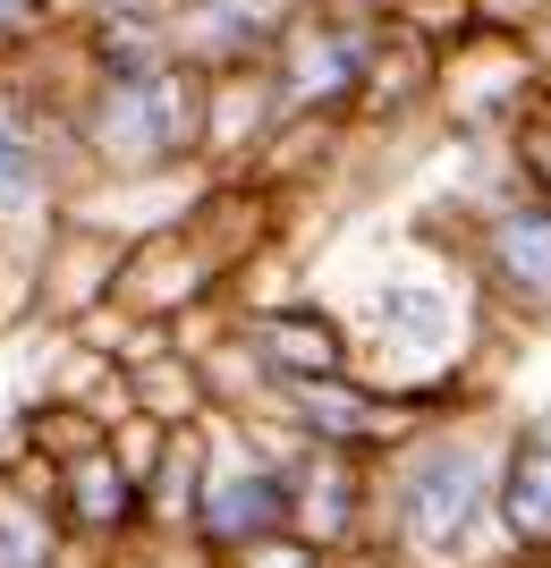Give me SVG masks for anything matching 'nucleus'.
<instances>
[{
  "label": "nucleus",
  "instance_id": "obj_1",
  "mask_svg": "<svg viewBox=\"0 0 551 568\" xmlns=\"http://www.w3.org/2000/svg\"><path fill=\"white\" fill-rule=\"evenodd\" d=\"M483 518H492V467H483V450L441 442V450H425L399 475V526H408L416 551H467L483 535Z\"/></svg>",
  "mask_w": 551,
  "mask_h": 568
},
{
  "label": "nucleus",
  "instance_id": "obj_2",
  "mask_svg": "<svg viewBox=\"0 0 551 568\" xmlns=\"http://www.w3.org/2000/svg\"><path fill=\"white\" fill-rule=\"evenodd\" d=\"M195 128V102L178 77H120L111 85V102H102L94 136L111 144V153H127V162H153V153H178Z\"/></svg>",
  "mask_w": 551,
  "mask_h": 568
},
{
  "label": "nucleus",
  "instance_id": "obj_3",
  "mask_svg": "<svg viewBox=\"0 0 551 568\" xmlns=\"http://www.w3.org/2000/svg\"><path fill=\"white\" fill-rule=\"evenodd\" d=\"M204 526H213L221 544H272L288 526V484L272 467H221L213 493H204Z\"/></svg>",
  "mask_w": 551,
  "mask_h": 568
},
{
  "label": "nucleus",
  "instance_id": "obj_4",
  "mask_svg": "<svg viewBox=\"0 0 551 568\" xmlns=\"http://www.w3.org/2000/svg\"><path fill=\"white\" fill-rule=\"evenodd\" d=\"M492 500H501V518H509L518 544H534V551L551 544V433H534L527 450L509 458V475H501Z\"/></svg>",
  "mask_w": 551,
  "mask_h": 568
},
{
  "label": "nucleus",
  "instance_id": "obj_5",
  "mask_svg": "<svg viewBox=\"0 0 551 568\" xmlns=\"http://www.w3.org/2000/svg\"><path fill=\"white\" fill-rule=\"evenodd\" d=\"M492 263L509 272V288H527V297L551 306V213H543V204L501 213V230H492Z\"/></svg>",
  "mask_w": 551,
  "mask_h": 568
},
{
  "label": "nucleus",
  "instance_id": "obj_6",
  "mask_svg": "<svg viewBox=\"0 0 551 568\" xmlns=\"http://www.w3.org/2000/svg\"><path fill=\"white\" fill-rule=\"evenodd\" d=\"M255 339H264V356L280 374H297V382H331L339 374V332L323 314H272V323H255Z\"/></svg>",
  "mask_w": 551,
  "mask_h": 568
},
{
  "label": "nucleus",
  "instance_id": "obj_7",
  "mask_svg": "<svg viewBox=\"0 0 551 568\" xmlns=\"http://www.w3.org/2000/svg\"><path fill=\"white\" fill-rule=\"evenodd\" d=\"M382 332L425 348V339L450 332V297H441V288H425V281H390V288H382Z\"/></svg>",
  "mask_w": 551,
  "mask_h": 568
},
{
  "label": "nucleus",
  "instance_id": "obj_8",
  "mask_svg": "<svg viewBox=\"0 0 551 568\" xmlns=\"http://www.w3.org/2000/svg\"><path fill=\"white\" fill-rule=\"evenodd\" d=\"M297 407H306V425H314V433H339V442L382 433V407L357 399V390H339V382H297Z\"/></svg>",
  "mask_w": 551,
  "mask_h": 568
},
{
  "label": "nucleus",
  "instance_id": "obj_9",
  "mask_svg": "<svg viewBox=\"0 0 551 568\" xmlns=\"http://www.w3.org/2000/svg\"><path fill=\"white\" fill-rule=\"evenodd\" d=\"M34 195H43V153L18 119H0V213H25Z\"/></svg>",
  "mask_w": 551,
  "mask_h": 568
},
{
  "label": "nucleus",
  "instance_id": "obj_10",
  "mask_svg": "<svg viewBox=\"0 0 551 568\" xmlns=\"http://www.w3.org/2000/svg\"><path fill=\"white\" fill-rule=\"evenodd\" d=\"M0 568H51V526L18 500H0Z\"/></svg>",
  "mask_w": 551,
  "mask_h": 568
},
{
  "label": "nucleus",
  "instance_id": "obj_11",
  "mask_svg": "<svg viewBox=\"0 0 551 568\" xmlns=\"http://www.w3.org/2000/svg\"><path fill=\"white\" fill-rule=\"evenodd\" d=\"M76 509L85 518H120L127 509V475L111 458H76Z\"/></svg>",
  "mask_w": 551,
  "mask_h": 568
},
{
  "label": "nucleus",
  "instance_id": "obj_12",
  "mask_svg": "<svg viewBox=\"0 0 551 568\" xmlns=\"http://www.w3.org/2000/svg\"><path fill=\"white\" fill-rule=\"evenodd\" d=\"M348 69H357V51H348V43H306V60H297V94H339Z\"/></svg>",
  "mask_w": 551,
  "mask_h": 568
},
{
  "label": "nucleus",
  "instance_id": "obj_13",
  "mask_svg": "<svg viewBox=\"0 0 551 568\" xmlns=\"http://www.w3.org/2000/svg\"><path fill=\"white\" fill-rule=\"evenodd\" d=\"M246 568H314V560L288 551V544H246Z\"/></svg>",
  "mask_w": 551,
  "mask_h": 568
},
{
  "label": "nucleus",
  "instance_id": "obj_14",
  "mask_svg": "<svg viewBox=\"0 0 551 568\" xmlns=\"http://www.w3.org/2000/svg\"><path fill=\"white\" fill-rule=\"evenodd\" d=\"M25 18V0H0V26H18Z\"/></svg>",
  "mask_w": 551,
  "mask_h": 568
}]
</instances>
